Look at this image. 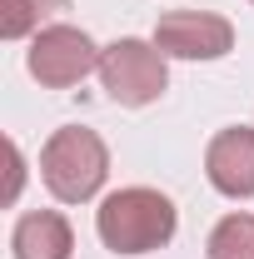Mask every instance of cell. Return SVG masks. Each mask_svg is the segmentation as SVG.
<instances>
[{
	"label": "cell",
	"mask_w": 254,
	"mask_h": 259,
	"mask_svg": "<svg viewBox=\"0 0 254 259\" xmlns=\"http://www.w3.org/2000/svg\"><path fill=\"white\" fill-rule=\"evenodd\" d=\"M95 229L110 254H155L175 239L180 209L170 194L150 190V185H130V190H115L100 199Z\"/></svg>",
	"instance_id": "1"
},
{
	"label": "cell",
	"mask_w": 254,
	"mask_h": 259,
	"mask_svg": "<svg viewBox=\"0 0 254 259\" xmlns=\"http://www.w3.org/2000/svg\"><path fill=\"white\" fill-rule=\"evenodd\" d=\"M105 175H110V150H105V140L95 130H85V125L55 130L45 140V150H40V180H45V190L60 204L95 199Z\"/></svg>",
	"instance_id": "2"
},
{
	"label": "cell",
	"mask_w": 254,
	"mask_h": 259,
	"mask_svg": "<svg viewBox=\"0 0 254 259\" xmlns=\"http://www.w3.org/2000/svg\"><path fill=\"white\" fill-rule=\"evenodd\" d=\"M170 55L150 45V40H115V45H105V55H100V85H105V95L115 100V105H125V110H140V105H155L164 90H170Z\"/></svg>",
	"instance_id": "3"
},
{
	"label": "cell",
	"mask_w": 254,
	"mask_h": 259,
	"mask_svg": "<svg viewBox=\"0 0 254 259\" xmlns=\"http://www.w3.org/2000/svg\"><path fill=\"white\" fill-rule=\"evenodd\" d=\"M100 50L90 35L80 30V25H45V30L30 40V75L45 85V90H70V85H80L90 70H100Z\"/></svg>",
	"instance_id": "4"
},
{
	"label": "cell",
	"mask_w": 254,
	"mask_h": 259,
	"mask_svg": "<svg viewBox=\"0 0 254 259\" xmlns=\"http://www.w3.org/2000/svg\"><path fill=\"white\" fill-rule=\"evenodd\" d=\"M155 45L170 60H220L234 50V25L215 10H170L155 25Z\"/></svg>",
	"instance_id": "5"
},
{
	"label": "cell",
	"mask_w": 254,
	"mask_h": 259,
	"mask_svg": "<svg viewBox=\"0 0 254 259\" xmlns=\"http://www.w3.org/2000/svg\"><path fill=\"white\" fill-rule=\"evenodd\" d=\"M204 175L209 185L229 199H249L254 194V130L249 125H229L209 140L204 150Z\"/></svg>",
	"instance_id": "6"
},
{
	"label": "cell",
	"mask_w": 254,
	"mask_h": 259,
	"mask_svg": "<svg viewBox=\"0 0 254 259\" xmlns=\"http://www.w3.org/2000/svg\"><path fill=\"white\" fill-rule=\"evenodd\" d=\"M10 249H15V259H70L75 254V229L60 209H30V214L15 220Z\"/></svg>",
	"instance_id": "7"
},
{
	"label": "cell",
	"mask_w": 254,
	"mask_h": 259,
	"mask_svg": "<svg viewBox=\"0 0 254 259\" xmlns=\"http://www.w3.org/2000/svg\"><path fill=\"white\" fill-rule=\"evenodd\" d=\"M60 10H70V0H0V35L5 40L40 35Z\"/></svg>",
	"instance_id": "8"
},
{
	"label": "cell",
	"mask_w": 254,
	"mask_h": 259,
	"mask_svg": "<svg viewBox=\"0 0 254 259\" xmlns=\"http://www.w3.org/2000/svg\"><path fill=\"white\" fill-rule=\"evenodd\" d=\"M204 259H254V214H224L204 239Z\"/></svg>",
	"instance_id": "9"
}]
</instances>
